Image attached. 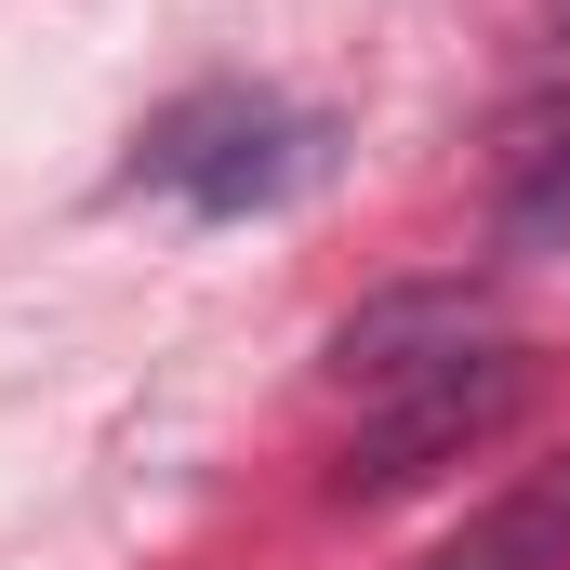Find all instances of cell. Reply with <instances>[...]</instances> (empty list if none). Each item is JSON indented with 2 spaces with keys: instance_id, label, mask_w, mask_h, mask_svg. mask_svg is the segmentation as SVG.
I'll return each instance as SVG.
<instances>
[{
  "instance_id": "obj_1",
  "label": "cell",
  "mask_w": 570,
  "mask_h": 570,
  "mask_svg": "<svg viewBox=\"0 0 570 570\" xmlns=\"http://www.w3.org/2000/svg\"><path fill=\"white\" fill-rule=\"evenodd\" d=\"M518 412H531V358L518 345H464V358H438V372L372 399V425L345 438V464H332V504H399V491H425L438 464L491 451Z\"/></svg>"
},
{
  "instance_id": "obj_2",
  "label": "cell",
  "mask_w": 570,
  "mask_h": 570,
  "mask_svg": "<svg viewBox=\"0 0 570 570\" xmlns=\"http://www.w3.org/2000/svg\"><path fill=\"white\" fill-rule=\"evenodd\" d=\"M305 120H292L279 94H199V107H173L159 134H146V186H173L186 213H253V199H279L292 173H305Z\"/></svg>"
},
{
  "instance_id": "obj_3",
  "label": "cell",
  "mask_w": 570,
  "mask_h": 570,
  "mask_svg": "<svg viewBox=\"0 0 570 570\" xmlns=\"http://www.w3.org/2000/svg\"><path fill=\"white\" fill-rule=\"evenodd\" d=\"M464 345H491L464 292H399V305H358V318L332 332V372H345L358 399H385V385H412L438 358H464Z\"/></svg>"
},
{
  "instance_id": "obj_4",
  "label": "cell",
  "mask_w": 570,
  "mask_h": 570,
  "mask_svg": "<svg viewBox=\"0 0 570 570\" xmlns=\"http://www.w3.org/2000/svg\"><path fill=\"white\" fill-rule=\"evenodd\" d=\"M425 570H570V464H544V478H518L478 531H451Z\"/></svg>"
},
{
  "instance_id": "obj_5",
  "label": "cell",
  "mask_w": 570,
  "mask_h": 570,
  "mask_svg": "<svg viewBox=\"0 0 570 570\" xmlns=\"http://www.w3.org/2000/svg\"><path fill=\"white\" fill-rule=\"evenodd\" d=\"M504 239H518V253H558V239H570V134L544 146L531 173H518V199H504Z\"/></svg>"
},
{
  "instance_id": "obj_6",
  "label": "cell",
  "mask_w": 570,
  "mask_h": 570,
  "mask_svg": "<svg viewBox=\"0 0 570 570\" xmlns=\"http://www.w3.org/2000/svg\"><path fill=\"white\" fill-rule=\"evenodd\" d=\"M558 27H570V0H558Z\"/></svg>"
}]
</instances>
